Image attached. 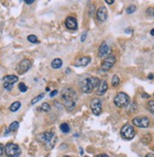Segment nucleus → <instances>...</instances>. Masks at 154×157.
<instances>
[{
  "label": "nucleus",
  "mask_w": 154,
  "mask_h": 157,
  "mask_svg": "<svg viewBox=\"0 0 154 157\" xmlns=\"http://www.w3.org/2000/svg\"><path fill=\"white\" fill-rule=\"evenodd\" d=\"M62 98L63 100V103H65V106L69 111H72L75 108V106H76L78 100V95L73 88L67 87L62 89Z\"/></svg>",
  "instance_id": "f257e3e1"
},
{
  "label": "nucleus",
  "mask_w": 154,
  "mask_h": 157,
  "mask_svg": "<svg viewBox=\"0 0 154 157\" xmlns=\"http://www.w3.org/2000/svg\"><path fill=\"white\" fill-rule=\"evenodd\" d=\"M100 80L96 77H90V78H85L80 82V90L85 94H91L92 92L99 86Z\"/></svg>",
  "instance_id": "f03ea898"
},
{
  "label": "nucleus",
  "mask_w": 154,
  "mask_h": 157,
  "mask_svg": "<svg viewBox=\"0 0 154 157\" xmlns=\"http://www.w3.org/2000/svg\"><path fill=\"white\" fill-rule=\"evenodd\" d=\"M37 139H38L40 142L44 143L46 145V147L47 150H51L53 149L55 144H56V135L53 132H44L38 135L37 136Z\"/></svg>",
  "instance_id": "7ed1b4c3"
},
{
  "label": "nucleus",
  "mask_w": 154,
  "mask_h": 157,
  "mask_svg": "<svg viewBox=\"0 0 154 157\" xmlns=\"http://www.w3.org/2000/svg\"><path fill=\"white\" fill-rule=\"evenodd\" d=\"M114 102L115 106L119 107V108H122V107H125L129 104L130 97L126 93H124V92H119V93L114 97Z\"/></svg>",
  "instance_id": "20e7f679"
},
{
  "label": "nucleus",
  "mask_w": 154,
  "mask_h": 157,
  "mask_svg": "<svg viewBox=\"0 0 154 157\" xmlns=\"http://www.w3.org/2000/svg\"><path fill=\"white\" fill-rule=\"evenodd\" d=\"M5 154L8 157H18L21 154V149L16 144L8 143L5 146Z\"/></svg>",
  "instance_id": "39448f33"
},
{
  "label": "nucleus",
  "mask_w": 154,
  "mask_h": 157,
  "mask_svg": "<svg viewBox=\"0 0 154 157\" xmlns=\"http://www.w3.org/2000/svg\"><path fill=\"white\" fill-rule=\"evenodd\" d=\"M120 133H121V136L123 137V138L125 139H128V140H130L132 139L134 135H135V131L133 127L130 124H126L124 125L121 131H120Z\"/></svg>",
  "instance_id": "423d86ee"
},
{
  "label": "nucleus",
  "mask_w": 154,
  "mask_h": 157,
  "mask_svg": "<svg viewBox=\"0 0 154 157\" xmlns=\"http://www.w3.org/2000/svg\"><path fill=\"white\" fill-rule=\"evenodd\" d=\"M18 82V77L15 75H8L5 76L3 78V87L5 88L6 90H12L13 87V84Z\"/></svg>",
  "instance_id": "0eeeda50"
},
{
  "label": "nucleus",
  "mask_w": 154,
  "mask_h": 157,
  "mask_svg": "<svg viewBox=\"0 0 154 157\" xmlns=\"http://www.w3.org/2000/svg\"><path fill=\"white\" fill-rule=\"evenodd\" d=\"M31 67V62L28 59H24L17 64L16 71L19 75H23L26 72H28Z\"/></svg>",
  "instance_id": "6e6552de"
},
{
  "label": "nucleus",
  "mask_w": 154,
  "mask_h": 157,
  "mask_svg": "<svg viewBox=\"0 0 154 157\" xmlns=\"http://www.w3.org/2000/svg\"><path fill=\"white\" fill-rule=\"evenodd\" d=\"M115 61H116L115 56L112 55V54H110L102 62V64H101V70L102 71H109L112 66H114Z\"/></svg>",
  "instance_id": "1a4fd4ad"
},
{
  "label": "nucleus",
  "mask_w": 154,
  "mask_h": 157,
  "mask_svg": "<svg viewBox=\"0 0 154 157\" xmlns=\"http://www.w3.org/2000/svg\"><path fill=\"white\" fill-rule=\"evenodd\" d=\"M90 106H91L93 114L96 116H99L102 112V102L99 98H93Z\"/></svg>",
  "instance_id": "9d476101"
},
{
  "label": "nucleus",
  "mask_w": 154,
  "mask_h": 157,
  "mask_svg": "<svg viewBox=\"0 0 154 157\" xmlns=\"http://www.w3.org/2000/svg\"><path fill=\"white\" fill-rule=\"evenodd\" d=\"M132 123L139 128H148L149 126V119L146 117H136L132 119Z\"/></svg>",
  "instance_id": "9b49d317"
},
{
  "label": "nucleus",
  "mask_w": 154,
  "mask_h": 157,
  "mask_svg": "<svg viewBox=\"0 0 154 157\" xmlns=\"http://www.w3.org/2000/svg\"><path fill=\"white\" fill-rule=\"evenodd\" d=\"M111 51H112V49L108 45V44L106 42H103V43H101L100 47L99 48V56L101 57V58H102V57H105V56H109L111 54Z\"/></svg>",
  "instance_id": "f8f14e48"
},
{
  "label": "nucleus",
  "mask_w": 154,
  "mask_h": 157,
  "mask_svg": "<svg viewBox=\"0 0 154 157\" xmlns=\"http://www.w3.org/2000/svg\"><path fill=\"white\" fill-rule=\"evenodd\" d=\"M65 27L70 30H76L78 29L77 19L73 16H68L65 20Z\"/></svg>",
  "instance_id": "ddd939ff"
},
{
  "label": "nucleus",
  "mask_w": 154,
  "mask_h": 157,
  "mask_svg": "<svg viewBox=\"0 0 154 157\" xmlns=\"http://www.w3.org/2000/svg\"><path fill=\"white\" fill-rule=\"evenodd\" d=\"M96 18L100 22H105L108 18V11L105 7H100L96 11Z\"/></svg>",
  "instance_id": "4468645a"
},
{
  "label": "nucleus",
  "mask_w": 154,
  "mask_h": 157,
  "mask_svg": "<svg viewBox=\"0 0 154 157\" xmlns=\"http://www.w3.org/2000/svg\"><path fill=\"white\" fill-rule=\"evenodd\" d=\"M108 90V83L106 80H100V82L97 86V90H96V95L97 96H103L106 91Z\"/></svg>",
  "instance_id": "2eb2a0df"
},
{
  "label": "nucleus",
  "mask_w": 154,
  "mask_h": 157,
  "mask_svg": "<svg viewBox=\"0 0 154 157\" xmlns=\"http://www.w3.org/2000/svg\"><path fill=\"white\" fill-rule=\"evenodd\" d=\"M91 63V58L87 56L80 57V59H78L76 62H75V66H86Z\"/></svg>",
  "instance_id": "dca6fc26"
},
{
  "label": "nucleus",
  "mask_w": 154,
  "mask_h": 157,
  "mask_svg": "<svg viewBox=\"0 0 154 157\" xmlns=\"http://www.w3.org/2000/svg\"><path fill=\"white\" fill-rule=\"evenodd\" d=\"M62 66V61L61 59H54L53 61H52L51 63V66L54 68V69H59V68H61Z\"/></svg>",
  "instance_id": "f3484780"
},
{
  "label": "nucleus",
  "mask_w": 154,
  "mask_h": 157,
  "mask_svg": "<svg viewBox=\"0 0 154 157\" xmlns=\"http://www.w3.org/2000/svg\"><path fill=\"white\" fill-rule=\"evenodd\" d=\"M20 107H21V102L20 101H15L10 106V110L12 111V112H16V111L19 110Z\"/></svg>",
  "instance_id": "a211bd4d"
},
{
  "label": "nucleus",
  "mask_w": 154,
  "mask_h": 157,
  "mask_svg": "<svg viewBox=\"0 0 154 157\" xmlns=\"http://www.w3.org/2000/svg\"><path fill=\"white\" fill-rule=\"evenodd\" d=\"M120 83V79L117 75H114V77L112 79V85L114 87H117Z\"/></svg>",
  "instance_id": "6ab92c4d"
},
{
  "label": "nucleus",
  "mask_w": 154,
  "mask_h": 157,
  "mask_svg": "<svg viewBox=\"0 0 154 157\" xmlns=\"http://www.w3.org/2000/svg\"><path fill=\"white\" fill-rule=\"evenodd\" d=\"M60 129H61V131L62 133H69V131H70V127L67 123H62L61 126H60Z\"/></svg>",
  "instance_id": "aec40b11"
},
{
  "label": "nucleus",
  "mask_w": 154,
  "mask_h": 157,
  "mask_svg": "<svg viewBox=\"0 0 154 157\" xmlns=\"http://www.w3.org/2000/svg\"><path fill=\"white\" fill-rule=\"evenodd\" d=\"M18 127H19V122H18V121H13L12 123L10 125L9 130L10 132H14V131H16V130L18 129Z\"/></svg>",
  "instance_id": "412c9836"
},
{
  "label": "nucleus",
  "mask_w": 154,
  "mask_h": 157,
  "mask_svg": "<svg viewBox=\"0 0 154 157\" xmlns=\"http://www.w3.org/2000/svg\"><path fill=\"white\" fill-rule=\"evenodd\" d=\"M28 42H31V43H32V44H37V43H39L38 38H37L35 35H28Z\"/></svg>",
  "instance_id": "4be33fe9"
},
{
  "label": "nucleus",
  "mask_w": 154,
  "mask_h": 157,
  "mask_svg": "<svg viewBox=\"0 0 154 157\" xmlns=\"http://www.w3.org/2000/svg\"><path fill=\"white\" fill-rule=\"evenodd\" d=\"M44 97V93H41L40 95L37 96L36 98H34L32 99V100H31V104H35V103H37L39 100H41V99H42Z\"/></svg>",
  "instance_id": "5701e85b"
},
{
  "label": "nucleus",
  "mask_w": 154,
  "mask_h": 157,
  "mask_svg": "<svg viewBox=\"0 0 154 157\" xmlns=\"http://www.w3.org/2000/svg\"><path fill=\"white\" fill-rule=\"evenodd\" d=\"M148 109L150 113L154 114V100H149L148 103Z\"/></svg>",
  "instance_id": "b1692460"
},
{
  "label": "nucleus",
  "mask_w": 154,
  "mask_h": 157,
  "mask_svg": "<svg viewBox=\"0 0 154 157\" xmlns=\"http://www.w3.org/2000/svg\"><path fill=\"white\" fill-rule=\"evenodd\" d=\"M18 88H19V90L22 92V93H25V92L28 91V87L24 82H20L19 85H18Z\"/></svg>",
  "instance_id": "393cba45"
},
{
  "label": "nucleus",
  "mask_w": 154,
  "mask_h": 157,
  "mask_svg": "<svg viewBox=\"0 0 154 157\" xmlns=\"http://www.w3.org/2000/svg\"><path fill=\"white\" fill-rule=\"evenodd\" d=\"M135 10H136V7H135L134 5H130V6H129V7L127 8L126 13H129V14H130V13H133Z\"/></svg>",
  "instance_id": "a878e982"
},
{
  "label": "nucleus",
  "mask_w": 154,
  "mask_h": 157,
  "mask_svg": "<svg viewBox=\"0 0 154 157\" xmlns=\"http://www.w3.org/2000/svg\"><path fill=\"white\" fill-rule=\"evenodd\" d=\"M41 108H42V110L44 111V112H48V111H50V105L48 104V103L44 102L42 104V106H41Z\"/></svg>",
  "instance_id": "bb28decb"
},
{
  "label": "nucleus",
  "mask_w": 154,
  "mask_h": 157,
  "mask_svg": "<svg viewBox=\"0 0 154 157\" xmlns=\"http://www.w3.org/2000/svg\"><path fill=\"white\" fill-rule=\"evenodd\" d=\"M86 36H87V31H83L80 36V41L81 42H84L86 40Z\"/></svg>",
  "instance_id": "cd10ccee"
},
{
  "label": "nucleus",
  "mask_w": 154,
  "mask_h": 157,
  "mask_svg": "<svg viewBox=\"0 0 154 157\" xmlns=\"http://www.w3.org/2000/svg\"><path fill=\"white\" fill-rule=\"evenodd\" d=\"M4 151H5L4 146H3L1 143H0V156L3 155V154H4Z\"/></svg>",
  "instance_id": "c85d7f7f"
},
{
  "label": "nucleus",
  "mask_w": 154,
  "mask_h": 157,
  "mask_svg": "<svg viewBox=\"0 0 154 157\" xmlns=\"http://www.w3.org/2000/svg\"><path fill=\"white\" fill-rule=\"evenodd\" d=\"M57 94H58V91H57V90H53V91H52L51 93H50V98H53L54 96H56Z\"/></svg>",
  "instance_id": "c756f323"
},
{
  "label": "nucleus",
  "mask_w": 154,
  "mask_h": 157,
  "mask_svg": "<svg viewBox=\"0 0 154 157\" xmlns=\"http://www.w3.org/2000/svg\"><path fill=\"white\" fill-rule=\"evenodd\" d=\"M25 2L27 4H32L33 2H35L34 0H25Z\"/></svg>",
  "instance_id": "7c9ffc66"
},
{
  "label": "nucleus",
  "mask_w": 154,
  "mask_h": 157,
  "mask_svg": "<svg viewBox=\"0 0 154 157\" xmlns=\"http://www.w3.org/2000/svg\"><path fill=\"white\" fill-rule=\"evenodd\" d=\"M95 157H109L107 154H99V155H96Z\"/></svg>",
  "instance_id": "2f4dec72"
},
{
  "label": "nucleus",
  "mask_w": 154,
  "mask_h": 157,
  "mask_svg": "<svg viewBox=\"0 0 154 157\" xmlns=\"http://www.w3.org/2000/svg\"><path fill=\"white\" fill-rule=\"evenodd\" d=\"M146 157H154V154H151V152H149V154H148L146 155Z\"/></svg>",
  "instance_id": "473e14b6"
},
{
  "label": "nucleus",
  "mask_w": 154,
  "mask_h": 157,
  "mask_svg": "<svg viewBox=\"0 0 154 157\" xmlns=\"http://www.w3.org/2000/svg\"><path fill=\"white\" fill-rule=\"evenodd\" d=\"M105 2H107L108 4H112L114 1V0H105Z\"/></svg>",
  "instance_id": "72a5a7b5"
},
{
  "label": "nucleus",
  "mask_w": 154,
  "mask_h": 157,
  "mask_svg": "<svg viewBox=\"0 0 154 157\" xmlns=\"http://www.w3.org/2000/svg\"><path fill=\"white\" fill-rule=\"evenodd\" d=\"M142 97L143 98H149V95H146V94H142Z\"/></svg>",
  "instance_id": "f704fd0d"
},
{
  "label": "nucleus",
  "mask_w": 154,
  "mask_h": 157,
  "mask_svg": "<svg viewBox=\"0 0 154 157\" xmlns=\"http://www.w3.org/2000/svg\"><path fill=\"white\" fill-rule=\"evenodd\" d=\"M153 77H154L153 74H149V75H148V79H149V80H152V79H153Z\"/></svg>",
  "instance_id": "c9c22d12"
},
{
  "label": "nucleus",
  "mask_w": 154,
  "mask_h": 157,
  "mask_svg": "<svg viewBox=\"0 0 154 157\" xmlns=\"http://www.w3.org/2000/svg\"><path fill=\"white\" fill-rule=\"evenodd\" d=\"M150 34H151V35H153V36H154V29H152L151 30H150Z\"/></svg>",
  "instance_id": "e433bc0d"
},
{
  "label": "nucleus",
  "mask_w": 154,
  "mask_h": 157,
  "mask_svg": "<svg viewBox=\"0 0 154 157\" xmlns=\"http://www.w3.org/2000/svg\"><path fill=\"white\" fill-rule=\"evenodd\" d=\"M80 154H83V151H82L81 148H80Z\"/></svg>",
  "instance_id": "4c0bfd02"
},
{
  "label": "nucleus",
  "mask_w": 154,
  "mask_h": 157,
  "mask_svg": "<svg viewBox=\"0 0 154 157\" xmlns=\"http://www.w3.org/2000/svg\"><path fill=\"white\" fill-rule=\"evenodd\" d=\"M63 157H70V156H66V155H65V156H63Z\"/></svg>",
  "instance_id": "58836bf2"
},
{
  "label": "nucleus",
  "mask_w": 154,
  "mask_h": 157,
  "mask_svg": "<svg viewBox=\"0 0 154 157\" xmlns=\"http://www.w3.org/2000/svg\"><path fill=\"white\" fill-rule=\"evenodd\" d=\"M85 157H89V156H85Z\"/></svg>",
  "instance_id": "ea45409f"
},
{
  "label": "nucleus",
  "mask_w": 154,
  "mask_h": 157,
  "mask_svg": "<svg viewBox=\"0 0 154 157\" xmlns=\"http://www.w3.org/2000/svg\"><path fill=\"white\" fill-rule=\"evenodd\" d=\"M153 15H154V13H153Z\"/></svg>",
  "instance_id": "a19ab883"
},
{
  "label": "nucleus",
  "mask_w": 154,
  "mask_h": 157,
  "mask_svg": "<svg viewBox=\"0 0 154 157\" xmlns=\"http://www.w3.org/2000/svg\"><path fill=\"white\" fill-rule=\"evenodd\" d=\"M153 96H154V95H153Z\"/></svg>",
  "instance_id": "79ce46f5"
}]
</instances>
